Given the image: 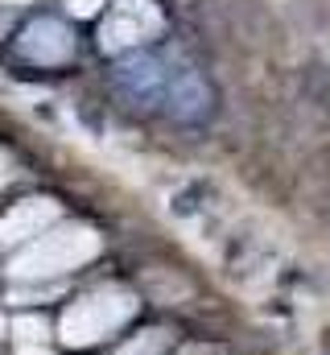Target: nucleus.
Listing matches in <instances>:
<instances>
[{
    "instance_id": "obj_7",
    "label": "nucleus",
    "mask_w": 330,
    "mask_h": 355,
    "mask_svg": "<svg viewBox=\"0 0 330 355\" xmlns=\"http://www.w3.org/2000/svg\"><path fill=\"white\" fill-rule=\"evenodd\" d=\"M162 347H165V331H149L145 339H132L120 355H157Z\"/></svg>"
},
{
    "instance_id": "obj_6",
    "label": "nucleus",
    "mask_w": 330,
    "mask_h": 355,
    "mask_svg": "<svg viewBox=\"0 0 330 355\" xmlns=\"http://www.w3.org/2000/svg\"><path fill=\"white\" fill-rule=\"evenodd\" d=\"M120 83H128V87H137V91H149L157 87V67L149 62V58H128L124 67H120Z\"/></svg>"
},
{
    "instance_id": "obj_3",
    "label": "nucleus",
    "mask_w": 330,
    "mask_h": 355,
    "mask_svg": "<svg viewBox=\"0 0 330 355\" xmlns=\"http://www.w3.org/2000/svg\"><path fill=\"white\" fill-rule=\"evenodd\" d=\"M58 207L50 198H29V202H17L4 219H0V244H21L29 236H42L46 223H54Z\"/></svg>"
},
{
    "instance_id": "obj_1",
    "label": "nucleus",
    "mask_w": 330,
    "mask_h": 355,
    "mask_svg": "<svg viewBox=\"0 0 330 355\" xmlns=\"http://www.w3.org/2000/svg\"><path fill=\"white\" fill-rule=\"evenodd\" d=\"M132 314H137V297L128 289H95L62 314L58 335L67 347H91L103 335H116Z\"/></svg>"
},
{
    "instance_id": "obj_8",
    "label": "nucleus",
    "mask_w": 330,
    "mask_h": 355,
    "mask_svg": "<svg viewBox=\"0 0 330 355\" xmlns=\"http://www.w3.org/2000/svg\"><path fill=\"white\" fill-rule=\"evenodd\" d=\"M0 178H4V157H0Z\"/></svg>"
},
{
    "instance_id": "obj_5",
    "label": "nucleus",
    "mask_w": 330,
    "mask_h": 355,
    "mask_svg": "<svg viewBox=\"0 0 330 355\" xmlns=\"http://www.w3.org/2000/svg\"><path fill=\"white\" fill-rule=\"evenodd\" d=\"M12 343L21 355H42L46 347V322L42 318H17L12 322Z\"/></svg>"
},
{
    "instance_id": "obj_2",
    "label": "nucleus",
    "mask_w": 330,
    "mask_h": 355,
    "mask_svg": "<svg viewBox=\"0 0 330 355\" xmlns=\"http://www.w3.org/2000/svg\"><path fill=\"white\" fill-rule=\"evenodd\" d=\"M95 252H99V236L91 227H58V232L42 236L33 248H25L8 265V277H17V281L58 277V272H71V268L87 265Z\"/></svg>"
},
{
    "instance_id": "obj_4",
    "label": "nucleus",
    "mask_w": 330,
    "mask_h": 355,
    "mask_svg": "<svg viewBox=\"0 0 330 355\" xmlns=\"http://www.w3.org/2000/svg\"><path fill=\"white\" fill-rule=\"evenodd\" d=\"M21 54L33 58V62H62V58L71 54V37H67L62 25H54V21H37V25L25 29V37H21Z\"/></svg>"
}]
</instances>
